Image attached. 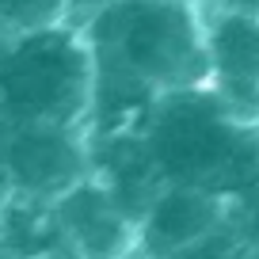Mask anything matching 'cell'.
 <instances>
[{"label":"cell","instance_id":"7c38bea8","mask_svg":"<svg viewBox=\"0 0 259 259\" xmlns=\"http://www.w3.org/2000/svg\"><path fill=\"white\" fill-rule=\"evenodd\" d=\"M103 4H111V0H65V19L76 27V23H84L92 12H99Z\"/></svg>","mask_w":259,"mask_h":259},{"label":"cell","instance_id":"9a60e30c","mask_svg":"<svg viewBox=\"0 0 259 259\" xmlns=\"http://www.w3.org/2000/svg\"><path fill=\"white\" fill-rule=\"evenodd\" d=\"M0 259H8V255H4V251H0Z\"/></svg>","mask_w":259,"mask_h":259},{"label":"cell","instance_id":"52a82bcc","mask_svg":"<svg viewBox=\"0 0 259 259\" xmlns=\"http://www.w3.org/2000/svg\"><path fill=\"white\" fill-rule=\"evenodd\" d=\"M233 213L225 198L198 187L164 183L138 218V259H171L221 229Z\"/></svg>","mask_w":259,"mask_h":259},{"label":"cell","instance_id":"6da1fadb","mask_svg":"<svg viewBox=\"0 0 259 259\" xmlns=\"http://www.w3.org/2000/svg\"><path fill=\"white\" fill-rule=\"evenodd\" d=\"M141 141L160 183L198 187L229 206L259 191V126L210 84L156 96Z\"/></svg>","mask_w":259,"mask_h":259},{"label":"cell","instance_id":"30bf717a","mask_svg":"<svg viewBox=\"0 0 259 259\" xmlns=\"http://www.w3.org/2000/svg\"><path fill=\"white\" fill-rule=\"evenodd\" d=\"M171 259H259V255L236 236L233 221H225L221 229H213L210 236H202L198 244H191L187 251H179Z\"/></svg>","mask_w":259,"mask_h":259},{"label":"cell","instance_id":"277c9868","mask_svg":"<svg viewBox=\"0 0 259 259\" xmlns=\"http://www.w3.org/2000/svg\"><path fill=\"white\" fill-rule=\"evenodd\" d=\"M88 171V141L76 126H12L0 153L4 191L34 198H57Z\"/></svg>","mask_w":259,"mask_h":259},{"label":"cell","instance_id":"7a4b0ae2","mask_svg":"<svg viewBox=\"0 0 259 259\" xmlns=\"http://www.w3.org/2000/svg\"><path fill=\"white\" fill-rule=\"evenodd\" d=\"M76 27L96 61L138 76L160 96L210 80L198 0H111Z\"/></svg>","mask_w":259,"mask_h":259},{"label":"cell","instance_id":"3957f363","mask_svg":"<svg viewBox=\"0 0 259 259\" xmlns=\"http://www.w3.org/2000/svg\"><path fill=\"white\" fill-rule=\"evenodd\" d=\"M92 76V46L69 19L0 34V114L12 126L84 130Z\"/></svg>","mask_w":259,"mask_h":259},{"label":"cell","instance_id":"5bb4252c","mask_svg":"<svg viewBox=\"0 0 259 259\" xmlns=\"http://www.w3.org/2000/svg\"><path fill=\"white\" fill-rule=\"evenodd\" d=\"M251 122H255V126H259V103H255V111H251Z\"/></svg>","mask_w":259,"mask_h":259},{"label":"cell","instance_id":"4fadbf2b","mask_svg":"<svg viewBox=\"0 0 259 259\" xmlns=\"http://www.w3.org/2000/svg\"><path fill=\"white\" fill-rule=\"evenodd\" d=\"M202 8H233V12H255L259 16V0H198Z\"/></svg>","mask_w":259,"mask_h":259},{"label":"cell","instance_id":"8992f818","mask_svg":"<svg viewBox=\"0 0 259 259\" xmlns=\"http://www.w3.org/2000/svg\"><path fill=\"white\" fill-rule=\"evenodd\" d=\"M54 213L76 259H130L138 255V221L118 206L103 179L88 171L54 198Z\"/></svg>","mask_w":259,"mask_h":259},{"label":"cell","instance_id":"5b68a950","mask_svg":"<svg viewBox=\"0 0 259 259\" xmlns=\"http://www.w3.org/2000/svg\"><path fill=\"white\" fill-rule=\"evenodd\" d=\"M202 46L210 88L251 118L259 103V16L233 8H202Z\"/></svg>","mask_w":259,"mask_h":259},{"label":"cell","instance_id":"9c48e42d","mask_svg":"<svg viewBox=\"0 0 259 259\" xmlns=\"http://www.w3.org/2000/svg\"><path fill=\"white\" fill-rule=\"evenodd\" d=\"M65 19V0H0V34Z\"/></svg>","mask_w":259,"mask_h":259},{"label":"cell","instance_id":"8fae6325","mask_svg":"<svg viewBox=\"0 0 259 259\" xmlns=\"http://www.w3.org/2000/svg\"><path fill=\"white\" fill-rule=\"evenodd\" d=\"M229 221H233V229H236V236H240L244 244H248L251 251L259 255V191L251 194L248 202H240V206H233V213H229Z\"/></svg>","mask_w":259,"mask_h":259},{"label":"cell","instance_id":"ba28073f","mask_svg":"<svg viewBox=\"0 0 259 259\" xmlns=\"http://www.w3.org/2000/svg\"><path fill=\"white\" fill-rule=\"evenodd\" d=\"M0 251L8 259H76L54 213V198L16 191L0 198Z\"/></svg>","mask_w":259,"mask_h":259}]
</instances>
